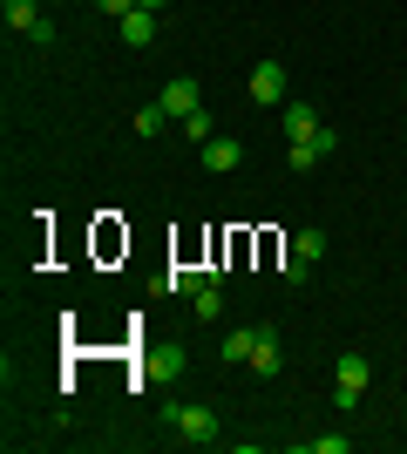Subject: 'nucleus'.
Here are the masks:
<instances>
[{
	"label": "nucleus",
	"instance_id": "nucleus-1",
	"mask_svg": "<svg viewBox=\"0 0 407 454\" xmlns=\"http://www.w3.org/2000/svg\"><path fill=\"white\" fill-rule=\"evenodd\" d=\"M163 420H170V434L191 441V448H211V441H217V407H211V400H184V407H170Z\"/></svg>",
	"mask_w": 407,
	"mask_h": 454
},
{
	"label": "nucleus",
	"instance_id": "nucleus-2",
	"mask_svg": "<svg viewBox=\"0 0 407 454\" xmlns=\"http://www.w3.org/2000/svg\"><path fill=\"white\" fill-rule=\"evenodd\" d=\"M367 380H373V360H367V353H340V366H333V394H340V414H347L353 400L367 394Z\"/></svg>",
	"mask_w": 407,
	"mask_h": 454
},
{
	"label": "nucleus",
	"instance_id": "nucleus-3",
	"mask_svg": "<svg viewBox=\"0 0 407 454\" xmlns=\"http://www.w3.org/2000/svg\"><path fill=\"white\" fill-rule=\"evenodd\" d=\"M340 150V129H319V136H299V143H286V170H319L326 156Z\"/></svg>",
	"mask_w": 407,
	"mask_h": 454
},
{
	"label": "nucleus",
	"instance_id": "nucleus-4",
	"mask_svg": "<svg viewBox=\"0 0 407 454\" xmlns=\"http://www.w3.org/2000/svg\"><path fill=\"white\" fill-rule=\"evenodd\" d=\"M156 102L170 109V122H184V115H197V109H204V89H197V75H170Z\"/></svg>",
	"mask_w": 407,
	"mask_h": 454
},
{
	"label": "nucleus",
	"instance_id": "nucleus-5",
	"mask_svg": "<svg viewBox=\"0 0 407 454\" xmlns=\"http://www.w3.org/2000/svg\"><path fill=\"white\" fill-rule=\"evenodd\" d=\"M245 89H252V102H258V109H278V102H286V61H258Z\"/></svg>",
	"mask_w": 407,
	"mask_h": 454
},
{
	"label": "nucleus",
	"instance_id": "nucleus-6",
	"mask_svg": "<svg viewBox=\"0 0 407 454\" xmlns=\"http://www.w3.org/2000/svg\"><path fill=\"white\" fill-rule=\"evenodd\" d=\"M197 163L224 176V170H238V163H245V143H238V136H211V143L197 150Z\"/></svg>",
	"mask_w": 407,
	"mask_h": 454
},
{
	"label": "nucleus",
	"instance_id": "nucleus-7",
	"mask_svg": "<svg viewBox=\"0 0 407 454\" xmlns=\"http://www.w3.org/2000/svg\"><path fill=\"white\" fill-rule=\"evenodd\" d=\"M278 366H286V346H278V325H258V346H252V373L278 380Z\"/></svg>",
	"mask_w": 407,
	"mask_h": 454
},
{
	"label": "nucleus",
	"instance_id": "nucleus-8",
	"mask_svg": "<svg viewBox=\"0 0 407 454\" xmlns=\"http://www.w3.org/2000/svg\"><path fill=\"white\" fill-rule=\"evenodd\" d=\"M0 20H7V35H27V41H35V27L48 14H41V0H0Z\"/></svg>",
	"mask_w": 407,
	"mask_h": 454
},
{
	"label": "nucleus",
	"instance_id": "nucleus-9",
	"mask_svg": "<svg viewBox=\"0 0 407 454\" xmlns=\"http://www.w3.org/2000/svg\"><path fill=\"white\" fill-rule=\"evenodd\" d=\"M156 41V14L150 7H129V14H122V48H150Z\"/></svg>",
	"mask_w": 407,
	"mask_h": 454
},
{
	"label": "nucleus",
	"instance_id": "nucleus-10",
	"mask_svg": "<svg viewBox=\"0 0 407 454\" xmlns=\"http://www.w3.org/2000/svg\"><path fill=\"white\" fill-rule=\"evenodd\" d=\"M278 115H286V143H299V136H319V129H326V122H319V109H306V102H286Z\"/></svg>",
	"mask_w": 407,
	"mask_h": 454
},
{
	"label": "nucleus",
	"instance_id": "nucleus-11",
	"mask_svg": "<svg viewBox=\"0 0 407 454\" xmlns=\"http://www.w3.org/2000/svg\"><path fill=\"white\" fill-rule=\"evenodd\" d=\"M252 346H258V325H231L224 333V366H252Z\"/></svg>",
	"mask_w": 407,
	"mask_h": 454
},
{
	"label": "nucleus",
	"instance_id": "nucleus-12",
	"mask_svg": "<svg viewBox=\"0 0 407 454\" xmlns=\"http://www.w3.org/2000/svg\"><path fill=\"white\" fill-rule=\"evenodd\" d=\"M163 122H170V109H163V102H143V109H136V136H143V143H150V136H163Z\"/></svg>",
	"mask_w": 407,
	"mask_h": 454
},
{
	"label": "nucleus",
	"instance_id": "nucleus-13",
	"mask_svg": "<svg viewBox=\"0 0 407 454\" xmlns=\"http://www.w3.org/2000/svg\"><path fill=\"white\" fill-rule=\"evenodd\" d=\"M191 305H197V319H217V312H224V292H217V278H204L191 292Z\"/></svg>",
	"mask_w": 407,
	"mask_h": 454
},
{
	"label": "nucleus",
	"instance_id": "nucleus-14",
	"mask_svg": "<svg viewBox=\"0 0 407 454\" xmlns=\"http://www.w3.org/2000/svg\"><path fill=\"white\" fill-rule=\"evenodd\" d=\"M292 258L319 265V258H326V231H299V238H292Z\"/></svg>",
	"mask_w": 407,
	"mask_h": 454
},
{
	"label": "nucleus",
	"instance_id": "nucleus-15",
	"mask_svg": "<svg viewBox=\"0 0 407 454\" xmlns=\"http://www.w3.org/2000/svg\"><path fill=\"white\" fill-rule=\"evenodd\" d=\"M184 136H191L197 150H204V143H211V136H217V122H211V109H197V115H184Z\"/></svg>",
	"mask_w": 407,
	"mask_h": 454
},
{
	"label": "nucleus",
	"instance_id": "nucleus-16",
	"mask_svg": "<svg viewBox=\"0 0 407 454\" xmlns=\"http://www.w3.org/2000/svg\"><path fill=\"white\" fill-rule=\"evenodd\" d=\"M163 373H184V346H176V353H150V366H143V380H163Z\"/></svg>",
	"mask_w": 407,
	"mask_h": 454
},
{
	"label": "nucleus",
	"instance_id": "nucleus-17",
	"mask_svg": "<svg viewBox=\"0 0 407 454\" xmlns=\"http://www.w3.org/2000/svg\"><path fill=\"white\" fill-rule=\"evenodd\" d=\"M204 278H211V271H170V278H163V292H184V299H191Z\"/></svg>",
	"mask_w": 407,
	"mask_h": 454
},
{
	"label": "nucleus",
	"instance_id": "nucleus-18",
	"mask_svg": "<svg viewBox=\"0 0 407 454\" xmlns=\"http://www.w3.org/2000/svg\"><path fill=\"white\" fill-rule=\"evenodd\" d=\"M306 448H312V454H347V448H353V434H312Z\"/></svg>",
	"mask_w": 407,
	"mask_h": 454
},
{
	"label": "nucleus",
	"instance_id": "nucleus-19",
	"mask_svg": "<svg viewBox=\"0 0 407 454\" xmlns=\"http://www.w3.org/2000/svg\"><path fill=\"white\" fill-rule=\"evenodd\" d=\"M129 7H136V0H96V14H109V20H122Z\"/></svg>",
	"mask_w": 407,
	"mask_h": 454
},
{
	"label": "nucleus",
	"instance_id": "nucleus-20",
	"mask_svg": "<svg viewBox=\"0 0 407 454\" xmlns=\"http://www.w3.org/2000/svg\"><path fill=\"white\" fill-rule=\"evenodd\" d=\"M136 7H150V14H156V7H170V0H136Z\"/></svg>",
	"mask_w": 407,
	"mask_h": 454
}]
</instances>
